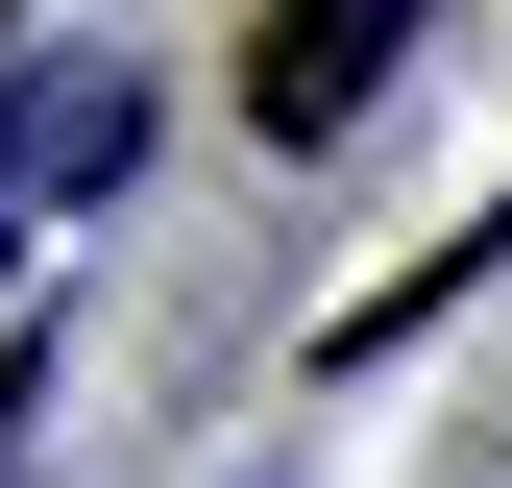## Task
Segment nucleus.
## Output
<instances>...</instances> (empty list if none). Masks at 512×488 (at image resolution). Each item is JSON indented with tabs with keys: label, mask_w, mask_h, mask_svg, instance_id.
<instances>
[{
	"label": "nucleus",
	"mask_w": 512,
	"mask_h": 488,
	"mask_svg": "<svg viewBox=\"0 0 512 488\" xmlns=\"http://www.w3.org/2000/svg\"><path fill=\"white\" fill-rule=\"evenodd\" d=\"M391 49H415L391 0H293V25H244V98L317 147V122H366V98H391Z\"/></svg>",
	"instance_id": "1"
},
{
	"label": "nucleus",
	"mask_w": 512,
	"mask_h": 488,
	"mask_svg": "<svg viewBox=\"0 0 512 488\" xmlns=\"http://www.w3.org/2000/svg\"><path fill=\"white\" fill-rule=\"evenodd\" d=\"M122 147H147V98H122V74H49L25 122H0V171H25V196H98Z\"/></svg>",
	"instance_id": "2"
}]
</instances>
